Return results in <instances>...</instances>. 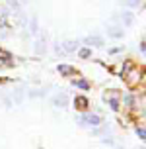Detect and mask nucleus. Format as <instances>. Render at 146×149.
<instances>
[{"mask_svg": "<svg viewBox=\"0 0 146 149\" xmlns=\"http://www.w3.org/2000/svg\"><path fill=\"white\" fill-rule=\"evenodd\" d=\"M80 124H84V126H99L101 124V118L99 116H95V114H86V116H82L80 120H78Z\"/></svg>", "mask_w": 146, "mask_h": 149, "instance_id": "1", "label": "nucleus"}, {"mask_svg": "<svg viewBox=\"0 0 146 149\" xmlns=\"http://www.w3.org/2000/svg\"><path fill=\"white\" fill-rule=\"evenodd\" d=\"M53 104L57 106V108H64V106L68 104V98H66V94H57V96L53 98Z\"/></svg>", "mask_w": 146, "mask_h": 149, "instance_id": "2", "label": "nucleus"}, {"mask_svg": "<svg viewBox=\"0 0 146 149\" xmlns=\"http://www.w3.org/2000/svg\"><path fill=\"white\" fill-rule=\"evenodd\" d=\"M86 43H90V45H97V47H101V45H103V39H101V37H97V36H90V37H86Z\"/></svg>", "mask_w": 146, "mask_h": 149, "instance_id": "3", "label": "nucleus"}, {"mask_svg": "<svg viewBox=\"0 0 146 149\" xmlns=\"http://www.w3.org/2000/svg\"><path fill=\"white\" fill-rule=\"evenodd\" d=\"M74 104H76V108H78V110H84V108L88 106V98H84V96H76Z\"/></svg>", "mask_w": 146, "mask_h": 149, "instance_id": "4", "label": "nucleus"}, {"mask_svg": "<svg viewBox=\"0 0 146 149\" xmlns=\"http://www.w3.org/2000/svg\"><path fill=\"white\" fill-rule=\"evenodd\" d=\"M121 20H123V22H125V26H131V24H132V20H134V18H132V14H131V12H129V10H127V12H123V14H121Z\"/></svg>", "mask_w": 146, "mask_h": 149, "instance_id": "5", "label": "nucleus"}, {"mask_svg": "<svg viewBox=\"0 0 146 149\" xmlns=\"http://www.w3.org/2000/svg\"><path fill=\"white\" fill-rule=\"evenodd\" d=\"M76 47H78V41H64V51L66 53L76 51Z\"/></svg>", "mask_w": 146, "mask_h": 149, "instance_id": "6", "label": "nucleus"}, {"mask_svg": "<svg viewBox=\"0 0 146 149\" xmlns=\"http://www.w3.org/2000/svg\"><path fill=\"white\" fill-rule=\"evenodd\" d=\"M107 33L111 37H123V30H119V28H107Z\"/></svg>", "mask_w": 146, "mask_h": 149, "instance_id": "7", "label": "nucleus"}, {"mask_svg": "<svg viewBox=\"0 0 146 149\" xmlns=\"http://www.w3.org/2000/svg\"><path fill=\"white\" fill-rule=\"evenodd\" d=\"M58 73H60V74H72L74 69L68 67V65H58Z\"/></svg>", "mask_w": 146, "mask_h": 149, "instance_id": "8", "label": "nucleus"}, {"mask_svg": "<svg viewBox=\"0 0 146 149\" xmlns=\"http://www.w3.org/2000/svg\"><path fill=\"white\" fill-rule=\"evenodd\" d=\"M35 51H37V53H43V51H45V47H43V37H39V39H37V47H35Z\"/></svg>", "mask_w": 146, "mask_h": 149, "instance_id": "9", "label": "nucleus"}, {"mask_svg": "<svg viewBox=\"0 0 146 149\" xmlns=\"http://www.w3.org/2000/svg\"><path fill=\"white\" fill-rule=\"evenodd\" d=\"M125 4H127V6H131V8H136L140 4V0H125Z\"/></svg>", "mask_w": 146, "mask_h": 149, "instance_id": "10", "label": "nucleus"}, {"mask_svg": "<svg viewBox=\"0 0 146 149\" xmlns=\"http://www.w3.org/2000/svg\"><path fill=\"white\" fill-rule=\"evenodd\" d=\"M37 18H31V33H37Z\"/></svg>", "mask_w": 146, "mask_h": 149, "instance_id": "11", "label": "nucleus"}, {"mask_svg": "<svg viewBox=\"0 0 146 149\" xmlns=\"http://www.w3.org/2000/svg\"><path fill=\"white\" fill-rule=\"evenodd\" d=\"M90 55H92V51H90V49H80V57H82V59H88Z\"/></svg>", "mask_w": 146, "mask_h": 149, "instance_id": "12", "label": "nucleus"}, {"mask_svg": "<svg viewBox=\"0 0 146 149\" xmlns=\"http://www.w3.org/2000/svg\"><path fill=\"white\" fill-rule=\"evenodd\" d=\"M74 84H76V86H80V88H84V90H88V86H90L86 81H76Z\"/></svg>", "mask_w": 146, "mask_h": 149, "instance_id": "13", "label": "nucleus"}, {"mask_svg": "<svg viewBox=\"0 0 146 149\" xmlns=\"http://www.w3.org/2000/svg\"><path fill=\"white\" fill-rule=\"evenodd\" d=\"M8 6L14 8V10H20V4H18V0H8Z\"/></svg>", "mask_w": 146, "mask_h": 149, "instance_id": "14", "label": "nucleus"}, {"mask_svg": "<svg viewBox=\"0 0 146 149\" xmlns=\"http://www.w3.org/2000/svg\"><path fill=\"white\" fill-rule=\"evenodd\" d=\"M0 59H2V61H10V53L0 49Z\"/></svg>", "mask_w": 146, "mask_h": 149, "instance_id": "15", "label": "nucleus"}, {"mask_svg": "<svg viewBox=\"0 0 146 149\" xmlns=\"http://www.w3.org/2000/svg\"><path fill=\"white\" fill-rule=\"evenodd\" d=\"M136 134H138V137H140V139H144V127H136Z\"/></svg>", "mask_w": 146, "mask_h": 149, "instance_id": "16", "label": "nucleus"}, {"mask_svg": "<svg viewBox=\"0 0 146 149\" xmlns=\"http://www.w3.org/2000/svg\"><path fill=\"white\" fill-rule=\"evenodd\" d=\"M109 104H111V108H113V110H119V102H117L115 98H113V100H109Z\"/></svg>", "mask_w": 146, "mask_h": 149, "instance_id": "17", "label": "nucleus"}, {"mask_svg": "<svg viewBox=\"0 0 146 149\" xmlns=\"http://www.w3.org/2000/svg\"><path fill=\"white\" fill-rule=\"evenodd\" d=\"M125 104H132V96H125Z\"/></svg>", "mask_w": 146, "mask_h": 149, "instance_id": "18", "label": "nucleus"}, {"mask_svg": "<svg viewBox=\"0 0 146 149\" xmlns=\"http://www.w3.org/2000/svg\"><path fill=\"white\" fill-rule=\"evenodd\" d=\"M103 143H105V145H113V139H107V137H105V139H101Z\"/></svg>", "mask_w": 146, "mask_h": 149, "instance_id": "19", "label": "nucleus"}]
</instances>
